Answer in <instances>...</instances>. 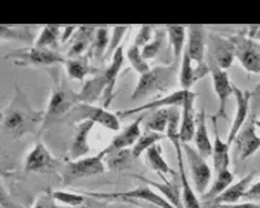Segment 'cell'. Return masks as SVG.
<instances>
[{
  "label": "cell",
  "instance_id": "1",
  "mask_svg": "<svg viewBox=\"0 0 260 208\" xmlns=\"http://www.w3.org/2000/svg\"><path fill=\"white\" fill-rule=\"evenodd\" d=\"M45 119V112L33 109L28 97L20 86L15 88V94L11 104L3 110L2 115V129L3 134H9L12 138H21L42 128Z\"/></svg>",
  "mask_w": 260,
  "mask_h": 208
},
{
  "label": "cell",
  "instance_id": "2",
  "mask_svg": "<svg viewBox=\"0 0 260 208\" xmlns=\"http://www.w3.org/2000/svg\"><path fill=\"white\" fill-rule=\"evenodd\" d=\"M180 76V61L173 60L167 65H156L152 67L147 73L139 78V82L136 85L131 100H140V98H152L159 94L168 92L171 88H174L179 83Z\"/></svg>",
  "mask_w": 260,
  "mask_h": 208
},
{
  "label": "cell",
  "instance_id": "3",
  "mask_svg": "<svg viewBox=\"0 0 260 208\" xmlns=\"http://www.w3.org/2000/svg\"><path fill=\"white\" fill-rule=\"evenodd\" d=\"M51 78H52V91L46 106L45 119L40 131H45V128L54 124L64 115H70L75 106L80 103L79 92H75L72 88H69V85L62 82L58 72L51 70Z\"/></svg>",
  "mask_w": 260,
  "mask_h": 208
},
{
  "label": "cell",
  "instance_id": "4",
  "mask_svg": "<svg viewBox=\"0 0 260 208\" xmlns=\"http://www.w3.org/2000/svg\"><path fill=\"white\" fill-rule=\"evenodd\" d=\"M89 198H97L104 201H123V202H131V201H144L152 205H156L158 208H176L171 205V202L164 196L156 193L149 185L139 186L133 190H125V192H83Z\"/></svg>",
  "mask_w": 260,
  "mask_h": 208
},
{
  "label": "cell",
  "instance_id": "5",
  "mask_svg": "<svg viewBox=\"0 0 260 208\" xmlns=\"http://www.w3.org/2000/svg\"><path fill=\"white\" fill-rule=\"evenodd\" d=\"M104 156L99 153L94 156H85L78 161H67L61 166L60 176L62 185H72L82 179H89L100 176L106 171Z\"/></svg>",
  "mask_w": 260,
  "mask_h": 208
},
{
  "label": "cell",
  "instance_id": "6",
  "mask_svg": "<svg viewBox=\"0 0 260 208\" xmlns=\"http://www.w3.org/2000/svg\"><path fill=\"white\" fill-rule=\"evenodd\" d=\"M5 58H14L15 64L21 67H52L57 64H64L67 60L55 49L36 48V46H31L28 49L14 51L5 55Z\"/></svg>",
  "mask_w": 260,
  "mask_h": 208
},
{
  "label": "cell",
  "instance_id": "7",
  "mask_svg": "<svg viewBox=\"0 0 260 208\" xmlns=\"http://www.w3.org/2000/svg\"><path fill=\"white\" fill-rule=\"evenodd\" d=\"M70 118L76 121V124L83 122V121H91L94 124H99L104 126L109 131H120L119 116L116 113L109 112L104 107H97L94 104L79 103L75 106V109L70 112Z\"/></svg>",
  "mask_w": 260,
  "mask_h": 208
},
{
  "label": "cell",
  "instance_id": "8",
  "mask_svg": "<svg viewBox=\"0 0 260 208\" xmlns=\"http://www.w3.org/2000/svg\"><path fill=\"white\" fill-rule=\"evenodd\" d=\"M183 152L187 158V166L195 192H198L200 195H205L208 190V185L211 182V174H213L211 168L195 147L183 145Z\"/></svg>",
  "mask_w": 260,
  "mask_h": 208
},
{
  "label": "cell",
  "instance_id": "9",
  "mask_svg": "<svg viewBox=\"0 0 260 208\" xmlns=\"http://www.w3.org/2000/svg\"><path fill=\"white\" fill-rule=\"evenodd\" d=\"M232 149H234L235 158L240 162H244L248 158H251L260 149V135L257 132L256 119L253 116L248 118V121L245 122L242 129L238 132V135L235 137L232 143Z\"/></svg>",
  "mask_w": 260,
  "mask_h": 208
},
{
  "label": "cell",
  "instance_id": "10",
  "mask_svg": "<svg viewBox=\"0 0 260 208\" xmlns=\"http://www.w3.org/2000/svg\"><path fill=\"white\" fill-rule=\"evenodd\" d=\"M60 168V161L48 150L42 142H38L27 153L24 161V171L38 174H52Z\"/></svg>",
  "mask_w": 260,
  "mask_h": 208
},
{
  "label": "cell",
  "instance_id": "11",
  "mask_svg": "<svg viewBox=\"0 0 260 208\" xmlns=\"http://www.w3.org/2000/svg\"><path fill=\"white\" fill-rule=\"evenodd\" d=\"M237 58L235 45L231 38H221L219 34H208L207 39V60L217 64L221 70H228Z\"/></svg>",
  "mask_w": 260,
  "mask_h": 208
},
{
  "label": "cell",
  "instance_id": "12",
  "mask_svg": "<svg viewBox=\"0 0 260 208\" xmlns=\"http://www.w3.org/2000/svg\"><path fill=\"white\" fill-rule=\"evenodd\" d=\"M231 39L235 45V54L237 60L248 72V73H260V46L259 43L250 41L247 36L238 34L231 36Z\"/></svg>",
  "mask_w": 260,
  "mask_h": 208
},
{
  "label": "cell",
  "instance_id": "13",
  "mask_svg": "<svg viewBox=\"0 0 260 208\" xmlns=\"http://www.w3.org/2000/svg\"><path fill=\"white\" fill-rule=\"evenodd\" d=\"M207 62L210 67L211 79H213V88H214V92H216L217 101H219V109H217V113L214 115V118L226 119V103L231 98V95H234V85L231 82L226 70H221L220 67L213 61L207 60Z\"/></svg>",
  "mask_w": 260,
  "mask_h": 208
},
{
  "label": "cell",
  "instance_id": "14",
  "mask_svg": "<svg viewBox=\"0 0 260 208\" xmlns=\"http://www.w3.org/2000/svg\"><path fill=\"white\" fill-rule=\"evenodd\" d=\"M149 112H144L140 113V116L133 121L129 125H126L123 129H120L119 132L112 138V142L109 143V146L101 150L100 153L103 156L112 153V152H116V150H123V149H133L136 143L139 142V138L141 137L143 131H141V125L144 122L146 116H147Z\"/></svg>",
  "mask_w": 260,
  "mask_h": 208
},
{
  "label": "cell",
  "instance_id": "15",
  "mask_svg": "<svg viewBox=\"0 0 260 208\" xmlns=\"http://www.w3.org/2000/svg\"><path fill=\"white\" fill-rule=\"evenodd\" d=\"M189 91H174L171 94H167V95H162L158 100H152L149 103L143 104L141 107H134V109H129V110H122L119 113H116L119 118H126V116H133V115H140L144 112H153V110H159V109H171V107H179L181 109V106L186 100V95H187Z\"/></svg>",
  "mask_w": 260,
  "mask_h": 208
},
{
  "label": "cell",
  "instance_id": "16",
  "mask_svg": "<svg viewBox=\"0 0 260 208\" xmlns=\"http://www.w3.org/2000/svg\"><path fill=\"white\" fill-rule=\"evenodd\" d=\"M123 61H125V46L122 45L118 48V51L113 54L112 60L109 62L107 67L103 68V76L106 81V91H104V109H107L112 101L115 100V89H116V81L119 76L120 70L123 67Z\"/></svg>",
  "mask_w": 260,
  "mask_h": 208
},
{
  "label": "cell",
  "instance_id": "17",
  "mask_svg": "<svg viewBox=\"0 0 260 208\" xmlns=\"http://www.w3.org/2000/svg\"><path fill=\"white\" fill-rule=\"evenodd\" d=\"M234 95H235V103H237V110L235 116L232 119V125L228 134V143L232 146L235 137L238 135L242 126L248 121V113H250V101H251V92L250 91H242L238 86H234Z\"/></svg>",
  "mask_w": 260,
  "mask_h": 208
},
{
  "label": "cell",
  "instance_id": "18",
  "mask_svg": "<svg viewBox=\"0 0 260 208\" xmlns=\"http://www.w3.org/2000/svg\"><path fill=\"white\" fill-rule=\"evenodd\" d=\"M207 39L208 34L202 25H189L187 27V45L184 52L192 58L195 64L207 62Z\"/></svg>",
  "mask_w": 260,
  "mask_h": 208
},
{
  "label": "cell",
  "instance_id": "19",
  "mask_svg": "<svg viewBox=\"0 0 260 208\" xmlns=\"http://www.w3.org/2000/svg\"><path fill=\"white\" fill-rule=\"evenodd\" d=\"M210 73L208 62L204 64H195L192 58L187 55V52L183 54V58L180 61V76H179V85L183 91H190V88L195 83L205 78Z\"/></svg>",
  "mask_w": 260,
  "mask_h": 208
},
{
  "label": "cell",
  "instance_id": "20",
  "mask_svg": "<svg viewBox=\"0 0 260 208\" xmlns=\"http://www.w3.org/2000/svg\"><path fill=\"white\" fill-rule=\"evenodd\" d=\"M195 100L197 95L189 91L186 95V100L181 106V119H180V142L183 145H189L197 131V113H195Z\"/></svg>",
  "mask_w": 260,
  "mask_h": 208
},
{
  "label": "cell",
  "instance_id": "21",
  "mask_svg": "<svg viewBox=\"0 0 260 208\" xmlns=\"http://www.w3.org/2000/svg\"><path fill=\"white\" fill-rule=\"evenodd\" d=\"M94 122L91 121H83L76 124V129H75V137L72 140L70 149L67 152V158L69 161H78L85 158V155L89 153L91 147L88 145V137L94 128Z\"/></svg>",
  "mask_w": 260,
  "mask_h": 208
},
{
  "label": "cell",
  "instance_id": "22",
  "mask_svg": "<svg viewBox=\"0 0 260 208\" xmlns=\"http://www.w3.org/2000/svg\"><path fill=\"white\" fill-rule=\"evenodd\" d=\"M254 177H256V172L251 171L250 174L244 176L238 182H235L232 186L228 187L220 196H217L213 201V207L214 205H235V204H238L241 199H244L247 190L253 185Z\"/></svg>",
  "mask_w": 260,
  "mask_h": 208
},
{
  "label": "cell",
  "instance_id": "23",
  "mask_svg": "<svg viewBox=\"0 0 260 208\" xmlns=\"http://www.w3.org/2000/svg\"><path fill=\"white\" fill-rule=\"evenodd\" d=\"M213 129H214V140H213V171L214 174L228 169L231 165V147L228 142L221 140L217 128V119L213 116Z\"/></svg>",
  "mask_w": 260,
  "mask_h": 208
},
{
  "label": "cell",
  "instance_id": "24",
  "mask_svg": "<svg viewBox=\"0 0 260 208\" xmlns=\"http://www.w3.org/2000/svg\"><path fill=\"white\" fill-rule=\"evenodd\" d=\"M91 57H92L91 52H88L86 55L79 57V58H67L64 62V67H66L69 79L83 82L88 75H92V76L99 75L103 68L94 67L91 64Z\"/></svg>",
  "mask_w": 260,
  "mask_h": 208
},
{
  "label": "cell",
  "instance_id": "25",
  "mask_svg": "<svg viewBox=\"0 0 260 208\" xmlns=\"http://www.w3.org/2000/svg\"><path fill=\"white\" fill-rule=\"evenodd\" d=\"M97 27H78L76 34L72 39V48L69 49L67 58H79L91 52L92 42L95 38Z\"/></svg>",
  "mask_w": 260,
  "mask_h": 208
},
{
  "label": "cell",
  "instance_id": "26",
  "mask_svg": "<svg viewBox=\"0 0 260 208\" xmlns=\"http://www.w3.org/2000/svg\"><path fill=\"white\" fill-rule=\"evenodd\" d=\"M193 143H195V149L198 150V153L204 159L213 156V142H211L210 134H208L207 115H205L204 109H201L197 113V131H195Z\"/></svg>",
  "mask_w": 260,
  "mask_h": 208
},
{
  "label": "cell",
  "instance_id": "27",
  "mask_svg": "<svg viewBox=\"0 0 260 208\" xmlns=\"http://www.w3.org/2000/svg\"><path fill=\"white\" fill-rule=\"evenodd\" d=\"M104 91H106V81H104L103 70H101L99 75L83 82V86L79 91L80 103L94 104L104 97Z\"/></svg>",
  "mask_w": 260,
  "mask_h": 208
},
{
  "label": "cell",
  "instance_id": "28",
  "mask_svg": "<svg viewBox=\"0 0 260 208\" xmlns=\"http://www.w3.org/2000/svg\"><path fill=\"white\" fill-rule=\"evenodd\" d=\"M146 161H147V164L150 166V169L155 171V172H158L162 180H167L165 179L167 174H171V176L176 174V171H173L170 168V165H168V162L165 161L160 145H155L146 152Z\"/></svg>",
  "mask_w": 260,
  "mask_h": 208
},
{
  "label": "cell",
  "instance_id": "29",
  "mask_svg": "<svg viewBox=\"0 0 260 208\" xmlns=\"http://www.w3.org/2000/svg\"><path fill=\"white\" fill-rule=\"evenodd\" d=\"M136 162L134 156H133V150L131 149H123V150H116L112 152L109 155L104 156V164L106 168L110 171H125Z\"/></svg>",
  "mask_w": 260,
  "mask_h": 208
},
{
  "label": "cell",
  "instance_id": "30",
  "mask_svg": "<svg viewBox=\"0 0 260 208\" xmlns=\"http://www.w3.org/2000/svg\"><path fill=\"white\" fill-rule=\"evenodd\" d=\"M167 34H168V42L171 45L174 60L181 61L184 49H186V34H187V27L181 25H167L165 27Z\"/></svg>",
  "mask_w": 260,
  "mask_h": 208
},
{
  "label": "cell",
  "instance_id": "31",
  "mask_svg": "<svg viewBox=\"0 0 260 208\" xmlns=\"http://www.w3.org/2000/svg\"><path fill=\"white\" fill-rule=\"evenodd\" d=\"M170 122V109H159L149 112L144 119V129L143 131H153L158 134H167V128Z\"/></svg>",
  "mask_w": 260,
  "mask_h": 208
},
{
  "label": "cell",
  "instance_id": "32",
  "mask_svg": "<svg viewBox=\"0 0 260 208\" xmlns=\"http://www.w3.org/2000/svg\"><path fill=\"white\" fill-rule=\"evenodd\" d=\"M33 30L35 28H31V27H6V25H2L0 27V36H2V41L22 42V43L35 46L36 41H35Z\"/></svg>",
  "mask_w": 260,
  "mask_h": 208
},
{
  "label": "cell",
  "instance_id": "33",
  "mask_svg": "<svg viewBox=\"0 0 260 208\" xmlns=\"http://www.w3.org/2000/svg\"><path fill=\"white\" fill-rule=\"evenodd\" d=\"M110 38H112V28L110 27H97L95 30V38L92 42V48H91V55L95 60H104L106 52L109 49L110 45Z\"/></svg>",
  "mask_w": 260,
  "mask_h": 208
},
{
  "label": "cell",
  "instance_id": "34",
  "mask_svg": "<svg viewBox=\"0 0 260 208\" xmlns=\"http://www.w3.org/2000/svg\"><path fill=\"white\" fill-rule=\"evenodd\" d=\"M234 185V172L228 168V169H223L220 172L216 174L214 177V182L211 187L207 190V193L204 195L205 199H216L217 196H220L221 193L228 189L229 186Z\"/></svg>",
  "mask_w": 260,
  "mask_h": 208
},
{
  "label": "cell",
  "instance_id": "35",
  "mask_svg": "<svg viewBox=\"0 0 260 208\" xmlns=\"http://www.w3.org/2000/svg\"><path fill=\"white\" fill-rule=\"evenodd\" d=\"M62 28L58 25H46L40 30L38 34V39L35 46L36 48H46V49H54L58 46V41L61 39Z\"/></svg>",
  "mask_w": 260,
  "mask_h": 208
},
{
  "label": "cell",
  "instance_id": "36",
  "mask_svg": "<svg viewBox=\"0 0 260 208\" xmlns=\"http://www.w3.org/2000/svg\"><path fill=\"white\" fill-rule=\"evenodd\" d=\"M165 138H167V135H164V134H158V132H153V131H143L139 142L131 149L134 159L137 161L140 158V155L146 153L150 147H153L155 145H159V142L165 140Z\"/></svg>",
  "mask_w": 260,
  "mask_h": 208
},
{
  "label": "cell",
  "instance_id": "37",
  "mask_svg": "<svg viewBox=\"0 0 260 208\" xmlns=\"http://www.w3.org/2000/svg\"><path fill=\"white\" fill-rule=\"evenodd\" d=\"M167 38H168V34H167L165 27H156V28H155L153 39L141 49V54H143V57H144L146 61L153 60V58L159 54L162 46L165 45V39H167Z\"/></svg>",
  "mask_w": 260,
  "mask_h": 208
},
{
  "label": "cell",
  "instance_id": "38",
  "mask_svg": "<svg viewBox=\"0 0 260 208\" xmlns=\"http://www.w3.org/2000/svg\"><path fill=\"white\" fill-rule=\"evenodd\" d=\"M125 58L129 61L131 67L134 72H137L140 76H143L144 73H147L152 67L149 65V61L144 60L143 54H141V49L139 46H136L134 43L128 46V49H125Z\"/></svg>",
  "mask_w": 260,
  "mask_h": 208
},
{
  "label": "cell",
  "instance_id": "39",
  "mask_svg": "<svg viewBox=\"0 0 260 208\" xmlns=\"http://www.w3.org/2000/svg\"><path fill=\"white\" fill-rule=\"evenodd\" d=\"M54 198L57 202L62 204L67 208H79L88 202V196L83 193H72V192H64V190H55Z\"/></svg>",
  "mask_w": 260,
  "mask_h": 208
},
{
  "label": "cell",
  "instance_id": "40",
  "mask_svg": "<svg viewBox=\"0 0 260 208\" xmlns=\"http://www.w3.org/2000/svg\"><path fill=\"white\" fill-rule=\"evenodd\" d=\"M129 31V28L128 27H113L112 28V38H110V45H109V49H107V52H106V57H104V60H112V57H113V54L118 51V48H120L122 45H120V42L122 39L125 38V34Z\"/></svg>",
  "mask_w": 260,
  "mask_h": 208
},
{
  "label": "cell",
  "instance_id": "41",
  "mask_svg": "<svg viewBox=\"0 0 260 208\" xmlns=\"http://www.w3.org/2000/svg\"><path fill=\"white\" fill-rule=\"evenodd\" d=\"M85 195V193H83ZM67 208V207H64ZM79 208H139L136 205H128L123 201H104V199H97V198H89L88 196V202L85 205Z\"/></svg>",
  "mask_w": 260,
  "mask_h": 208
},
{
  "label": "cell",
  "instance_id": "42",
  "mask_svg": "<svg viewBox=\"0 0 260 208\" xmlns=\"http://www.w3.org/2000/svg\"><path fill=\"white\" fill-rule=\"evenodd\" d=\"M33 208H58L57 199L54 198V190L46 189L43 193H40L38 199L35 201Z\"/></svg>",
  "mask_w": 260,
  "mask_h": 208
},
{
  "label": "cell",
  "instance_id": "43",
  "mask_svg": "<svg viewBox=\"0 0 260 208\" xmlns=\"http://www.w3.org/2000/svg\"><path fill=\"white\" fill-rule=\"evenodd\" d=\"M155 28L156 27H150V25H143V27H140V30H139V33H137V36L134 39V45L143 49L149 42L153 39Z\"/></svg>",
  "mask_w": 260,
  "mask_h": 208
},
{
  "label": "cell",
  "instance_id": "44",
  "mask_svg": "<svg viewBox=\"0 0 260 208\" xmlns=\"http://www.w3.org/2000/svg\"><path fill=\"white\" fill-rule=\"evenodd\" d=\"M244 199L247 202H257V204H260V180L250 186V189L247 190V193L244 196Z\"/></svg>",
  "mask_w": 260,
  "mask_h": 208
},
{
  "label": "cell",
  "instance_id": "45",
  "mask_svg": "<svg viewBox=\"0 0 260 208\" xmlns=\"http://www.w3.org/2000/svg\"><path fill=\"white\" fill-rule=\"evenodd\" d=\"M244 36H247L250 41L260 43V25H251V27H247L245 28V33Z\"/></svg>",
  "mask_w": 260,
  "mask_h": 208
},
{
  "label": "cell",
  "instance_id": "46",
  "mask_svg": "<svg viewBox=\"0 0 260 208\" xmlns=\"http://www.w3.org/2000/svg\"><path fill=\"white\" fill-rule=\"evenodd\" d=\"M76 31H78V27H64L62 28V34H61V42L66 43V42L72 41L73 36L76 34Z\"/></svg>",
  "mask_w": 260,
  "mask_h": 208
},
{
  "label": "cell",
  "instance_id": "47",
  "mask_svg": "<svg viewBox=\"0 0 260 208\" xmlns=\"http://www.w3.org/2000/svg\"><path fill=\"white\" fill-rule=\"evenodd\" d=\"M213 208H260L257 202H244V204H235V205H214Z\"/></svg>",
  "mask_w": 260,
  "mask_h": 208
},
{
  "label": "cell",
  "instance_id": "48",
  "mask_svg": "<svg viewBox=\"0 0 260 208\" xmlns=\"http://www.w3.org/2000/svg\"><path fill=\"white\" fill-rule=\"evenodd\" d=\"M256 126H257V131H259V135H260V118L259 119H256Z\"/></svg>",
  "mask_w": 260,
  "mask_h": 208
},
{
  "label": "cell",
  "instance_id": "49",
  "mask_svg": "<svg viewBox=\"0 0 260 208\" xmlns=\"http://www.w3.org/2000/svg\"><path fill=\"white\" fill-rule=\"evenodd\" d=\"M257 92H259V94H260V85H259V86H257Z\"/></svg>",
  "mask_w": 260,
  "mask_h": 208
}]
</instances>
